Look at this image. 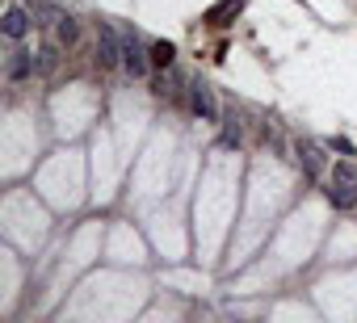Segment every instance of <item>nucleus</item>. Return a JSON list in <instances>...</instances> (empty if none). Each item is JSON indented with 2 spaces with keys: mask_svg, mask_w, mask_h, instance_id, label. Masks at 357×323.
I'll return each mask as SVG.
<instances>
[{
  "mask_svg": "<svg viewBox=\"0 0 357 323\" xmlns=\"http://www.w3.org/2000/svg\"><path fill=\"white\" fill-rule=\"evenodd\" d=\"M328 202L336 210H353L357 206V164L353 159H336L328 168Z\"/></svg>",
  "mask_w": 357,
  "mask_h": 323,
  "instance_id": "nucleus-1",
  "label": "nucleus"
},
{
  "mask_svg": "<svg viewBox=\"0 0 357 323\" xmlns=\"http://www.w3.org/2000/svg\"><path fill=\"white\" fill-rule=\"evenodd\" d=\"M294 159L303 164L307 177H319L324 173V147L315 139H294Z\"/></svg>",
  "mask_w": 357,
  "mask_h": 323,
  "instance_id": "nucleus-5",
  "label": "nucleus"
},
{
  "mask_svg": "<svg viewBox=\"0 0 357 323\" xmlns=\"http://www.w3.org/2000/svg\"><path fill=\"white\" fill-rule=\"evenodd\" d=\"M34 72H38V63H34V55H30V51H22V47H17V51L9 55V63H5V76H9L13 84H22V80H30Z\"/></svg>",
  "mask_w": 357,
  "mask_h": 323,
  "instance_id": "nucleus-7",
  "label": "nucleus"
},
{
  "mask_svg": "<svg viewBox=\"0 0 357 323\" xmlns=\"http://www.w3.org/2000/svg\"><path fill=\"white\" fill-rule=\"evenodd\" d=\"M122 68H126V76H147V68H151V51L130 30H122Z\"/></svg>",
  "mask_w": 357,
  "mask_h": 323,
  "instance_id": "nucleus-3",
  "label": "nucleus"
},
{
  "mask_svg": "<svg viewBox=\"0 0 357 323\" xmlns=\"http://www.w3.org/2000/svg\"><path fill=\"white\" fill-rule=\"evenodd\" d=\"M240 139H244V126H240V118H236V113H227V126H223V143H227V147H236Z\"/></svg>",
  "mask_w": 357,
  "mask_h": 323,
  "instance_id": "nucleus-12",
  "label": "nucleus"
},
{
  "mask_svg": "<svg viewBox=\"0 0 357 323\" xmlns=\"http://www.w3.org/2000/svg\"><path fill=\"white\" fill-rule=\"evenodd\" d=\"M55 38H59V47H76V42H80V22L63 13L59 26H55Z\"/></svg>",
  "mask_w": 357,
  "mask_h": 323,
  "instance_id": "nucleus-10",
  "label": "nucleus"
},
{
  "mask_svg": "<svg viewBox=\"0 0 357 323\" xmlns=\"http://www.w3.org/2000/svg\"><path fill=\"white\" fill-rule=\"evenodd\" d=\"M328 147H332V151H340V155H349V151H353V143H349V139H332Z\"/></svg>",
  "mask_w": 357,
  "mask_h": 323,
  "instance_id": "nucleus-14",
  "label": "nucleus"
},
{
  "mask_svg": "<svg viewBox=\"0 0 357 323\" xmlns=\"http://www.w3.org/2000/svg\"><path fill=\"white\" fill-rule=\"evenodd\" d=\"M244 5H248V0H219V5L206 9V22H211V26H231V22L244 13Z\"/></svg>",
  "mask_w": 357,
  "mask_h": 323,
  "instance_id": "nucleus-8",
  "label": "nucleus"
},
{
  "mask_svg": "<svg viewBox=\"0 0 357 323\" xmlns=\"http://www.w3.org/2000/svg\"><path fill=\"white\" fill-rule=\"evenodd\" d=\"M172 55H176V51H172V42H155V47H151V63H155V68H168V63H172Z\"/></svg>",
  "mask_w": 357,
  "mask_h": 323,
  "instance_id": "nucleus-13",
  "label": "nucleus"
},
{
  "mask_svg": "<svg viewBox=\"0 0 357 323\" xmlns=\"http://www.w3.org/2000/svg\"><path fill=\"white\" fill-rule=\"evenodd\" d=\"M26 9H30L34 22H43V26H59V17H63V5H59V0H26Z\"/></svg>",
  "mask_w": 357,
  "mask_h": 323,
  "instance_id": "nucleus-9",
  "label": "nucleus"
},
{
  "mask_svg": "<svg viewBox=\"0 0 357 323\" xmlns=\"http://www.w3.org/2000/svg\"><path fill=\"white\" fill-rule=\"evenodd\" d=\"M34 63H38V76H51V72L59 68V42H47V47L34 55Z\"/></svg>",
  "mask_w": 357,
  "mask_h": 323,
  "instance_id": "nucleus-11",
  "label": "nucleus"
},
{
  "mask_svg": "<svg viewBox=\"0 0 357 323\" xmlns=\"http://www.w3.org/2000/svg\"><path fill=\"white\" fill-rule=\"evenodd\" d=\"M190 109L202 122H219V101H215V88L206 80H190Z\"/></svg>",
  "mask_w": 357,
  "mask_h": 323,
  "instance_id": "nucleus-4",
  "label": "nucleus"
},
{
  "mask_svg": "<svg viewBox=\"0 0 357 323\" xmlns=\"http://www.w3.org/2000/svg\"><path fill=\"white\" fill-rule=\"evenodd\" d=\"M30 26H34V13H30V9H22V5H9V9H5V38L22 42V38L30 34Z\"/></svg>",
  "mask_w": 357,
  "mask_h": 323,
  "instance_id": "nucleus-6",
  "label": "nucleus"
},
{
  "mask_svg": "<svg viewBox=\"0 0 357 323\" xmlns=\"http://www.w3.org/2000/svg\"><path fill=\"white\" fill-rule=\"evenodd\" d=\"M97 63H101V72L122 63V34L114 26H105V22L97 26Z\"/></svg>",
  "mask_w": 357,
  "mask_h": 323,
  "instance_id": "nucleus-2",
  "label": "nucleus"
}]
</instances>
